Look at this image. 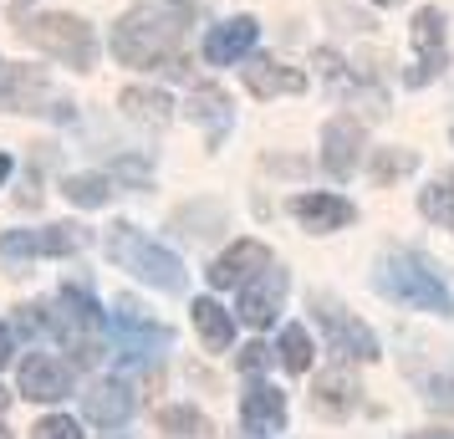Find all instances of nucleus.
<instances>
[{
  "label": "nucleus",
  "instance_id": "f257e3e1",
  "mask_svg": "<svg viewBox=\"0 0 454 439\" xmlns=\"http://www.w3.org/2000/svg\"><path fill=\"white\" fill-rule=\"evenodd\" d=\"M194 21V0H138L123 21L113 26V57L123 67L164 72Z\"/></svg>",
  "mask_w": 454,
  "mask_h": 439
},
{
  "label": "nucleus",
  "instance_id": "f03ea898",
  "mask_svg": "<svg viewBox=\"0 0 454 439\" xmlns=\"http://www.w3.org/2000/svg\"><path fill=\"white\" fill-rule=\"evenodd\" d=\"M21 322L26 327H46L77 363H98V357H103V348H98L103 312H98V302L87 292H77V286H67L51 307H21Z\"/></svg>",
  "mask_w": 454,
  "mask_h": 439
},
{
  "label": "nucleus",
  "instance_id": "7ed1b4c3",
  "mask_svg": "<svg viewBox=\"0 0 454 439\" xmlns=\"http://www.w3.org/2000/svg\"><path fill=\"white\" fill-rule=\"evenodd\" d=\"M378 286L403 302L413 312H434V317H454V292L444 286V276L434 271L424 255H409V251H393L378 271Z\"/></svg>",
  "mask_w": 454,
  "mask_h": 439
},
{
  "label": "nucleus",
  "instance_id": "20e7f679",
  "mask_svg": "<svg viewBox=\"0 0 454 439\" xmlns=\"http://www.w3.org/2000/svg\"><path fill=\"white\" fill-rule=\"evenodd\" d=\"M107 255L128 266V271L148 281V286H159V292H184V261L159 246V240H148L144 231H128V225H113L107 231Z\"/></svg>",
  "mask_w": 454,
  "mask_h": 439
},
{
  "label": "nucleus",
  "instance_id": "39448f33",
  "mask_svg": "<svg viewBox=\"0 0 454 439\" xmlns=\"http://www.w3.org/2000/svg\"><path fill=\"white\" fill-rule=\"evenodd\" d=\"M21 36H26L31 46H42L51 62L77 67V72H87V67L98 62V36H92V26L77 21V16H67V11L26 21V26H21Z\"/></svg>",
  "mask_w": 454,
  "mask_h": 439
},
{
  "label": "nucleus",
  "instance_id": "423d86ee",
  "mask_svg": "<svg viewBox=\"0 0 454 439\" xmlns=\"http://www.w3.org/2000/svg\"><path fill=\"white\" fill-rule=\"evenodd\" d=\"M311 307H317V317H322L327 342H332V353L337 357H348V363H372V357H378V337H372V327H363L348 307H337V302H327V296H317Z\"/></svg>",
  "mask_w": 454,
  "mask_h": 439
},
{
  "label": "nucleus",
  "instance_id": "0eeeda50",
  "mask_svg": "<svg viewBox=\"0 0 454 439\" xmlns=\"http://www.w3.org/2000/svg\"><path fill=\"white\" fill-rule=\"evenodd\" d=\"M168 342H174V333H168L164 322H153L148 317V307H138V302H118V348H123V357H133V363H148V357L168 353Z\"/></svg>",
  "mask_w": 454,
  "mask_h": 439
},
{
  "label": "nucleus",
  "instance_id": "6e6552de",
  "mask_svg": "<svg viewBox=\"0 0 454 439\" xmlns=\"http://www.w3.org/2000/svg\"><path fill=\"white\" fill-rule=\"evenodd\" d=\"M409 36H413V67L403 72L409 77V87H429L439 72H444V16L434 11V5H424V11H413V26H409Z\"/></svg>",
  "mask_w": 454,
  "mask_h": 439
},
{
  "label": "nucleus",
  "instance_id": "1a4fd4ad",
  "mask_svg": "<svg viewBox=\"0 0 454 439\" xmlns=\"http://www.w3.org/2000/svg\"><path fill=\"white\" fill-rule=\"evenodd\" d=\"M82 251L77 225H42V231H0V255L31 261V255H72Z\"/></svg>",
  "mask_w": 454,
  "mask_h": 439
},
{
  "label": "nucleus",
  "instance_id": "9d476101",
  "mask_svg": "<svg viewBox=\"0 0 454 439\" xmlns=\"http://www.w3.org/2000/svg\"><path fill=\"white\" fill-rule=\"evenodd\" d=\"M46 103H62L57 98V87L46 77L42 67H5V82H0V107H11V113H51Z\"/></svg>",
  "mask_w": 454,
  "mask_h": 439
},
{
  "label": "nucleus",
  "instance_id": "9b49d317",
  "mask_svg": "<svg viewBox=\"0 0 454 439\" xmlns=\"http://www.w3.org/2000/svg\"><path fill=\"white\" fill-rule=\"evenodd\" d=\"M281 296H286V271L276 261H266L250 281H240V317L250 327H270L281 312Z\"/></svg>",
  "mask_w": 454,
  "mask_h": 439
},
{
  "label": "nucleus",
  "instance_id": "f8f14e48",
  "mask_svg": "<svg viewBox=\"0 0 454 439\" xmlns=\"http://www.w3.org/2000/svg\"><path fill=\"white\" fill-rule=\"evenodd\" d=\"M67 394H72V368H67L62 357L31 353L21 363V398H31V404H57Z\"/></svg>",
  "mask_w": 454,
  "mask_h": 439
},
{
  "label": "nucleus",
  "instance_id": "ddd939ff",
  "mask_svg": "<svg viewBox=\"0 0 454 439\" xmlns=\"http://www.w3.org/2000/svg\"><path fill=\"white\" fill-rule=\"evenodd\" d=\"M255 36H261L255 16H230V21H220V26L205 36V62H209V67H235V62H246L250 46H255Z\"/></svg>",
  "mask_w": 454,
  "mask_h": 439
},
{
  "label": "nucleus",
  "instance_id": "4468645a",
  "mask_svg": "<svg viewBox=\"0 0 454 439\" xmlns=\"http://www.w3.org/2000/svg\"><path fill=\"white\" fill-rule=\"evenodd\" d=\"M363 159V123L357 118H332L322 128V164H327L332 179H348Z\"/></svg>",
  "mask_w": 454,
  "mask_h": 439
},
{
  "label": "nucleus",
  "instance_id": "2eb2a0df",
  "mask_svg": "<svg viewBox=\"0 0 454 439\" xmlns=\"http://www.w3.org/2000/svg\"><path fill=\"white\" fill-rule=\"evenodd\" d=\"M240 419H246L255 435H281L286 429V394L276 388V383H250L246 394H240Z\"/></svg>",
  "mask_w": 454,
  "mask_h": 439
},
{
  "label": "nucleus",
  "instance_id": "dca6fc26",
  "mask_svg": "<svg viewBox=\"0 0 454 439\" xmlns=\"http://www.w3.org/2000/svg\"><path fill=\"white\" fill-rule=\"evenodd\" d=\"M246 87H250V98L270 103V98H291V92H301L307 77H301L296 67H281L276 57H246Z\"/></svg>",
  "mask_w": 454,
  "mask_h": 439
},
{
  "label": "nucleus",
  "instance_id": "f3484780",
  "mask_svg": "<svg viewBox=\"0 0 454 439\" xmlns=\"http://www.w3.org/2000/svg\"><path fill=\"white\" fill-rule=\"evenodd\" d=\"M82 409L92 424H103V429H118V424H128L133 419V388L128 383H118V378H103V383H92L82 394Z\"/></svg>",
  "mask_w": 454,
  "mask_h": 439
},
{
  "label": "nucleus",
  "instance_id": "a211bd4d",
  "mask_svg": "<svg viewBox=\"0 0 454 439\" xmlns=\"http://www.w3.org/2000/svg\"><path fill=\"white\" fill-rule=\"evenodd\" d=\"M266 261H270V251L261 240H235L225 255L209 261V286H240V281H250Z\"/></svg>",
  "mask_w": 454,
  "mask_h": 439
},
{
  "label": "nucleus",
  "instance_id": "6ab92c4d",
  "mask_svg": "<svg viewBox=\"0 0 454 439\" xmlns=\"http://www.w3.org/2000/svg\"><path fill=\"white\" fill-rule=\"evenodd\" d=\"M296 220L307 225V231H342V225H352L357 220V209L342 200V194H301L296 200Z\"/></svg>",
  "mask_w": 454,
  "mask_h": 439
},
{
  "label": "nucleus",
  "instance_id": "aec40b11",
  "mask_svg": "<svg viewBox=\"0 0 454 439\" xmlns=\"http://www.w3.org/2000/svg\"><path fill=\"white\" fill-rule=\"evenodd\" d=\"M189 118L200 128H209V144H220L230 128V98L220 92V87H194V98H189Z\"/></svg>",
  "mask_w": 454,
  "mask_h": 439
},
{
  "label": "nucleus",
  "instance_id": "412c9836",
  "mask_svg": "<svg viewBox=\"0 0 454 439\" xmlns=\"http://www.w3.org/2000/svg\"><path fill=\"white\" fill-rule=\"evenodd\" d=\"M317 409H322V414H332V419L352 414V409H357V378L342 373V368L322 373V378H317Z\"/></svg>",
  "mask_w": 454,
  "mask_h": 439
},
{
  "label": "nucleus",
  "instance_id": "4be33fe9",
  "mask_svg": "<svg viewBox=\"0 0 454 439\" xmlns=\"http://www.w3.org/2000/svg\"><path fill=\"white\" fill-rule=\"evenodd\" d=\"M123 113L133 118V123H144V128H168L174 103H168V92H153V87H128L123 92Z\"/></svg>",
  "mask_w": 454,
  "mask_h": 439
},
{
  "label": "nucleus",
  "instance_id": "5701e85b",
  "mask_svg": "<svg viewBox=\"0 0 454 439\" xmlns=\"http://www.w3.org/2000/svg\"><path fill=\"white\" fill-rule=\"evenodd\" d=\"M189 312H194V333L205 337V342L215 348V353H225L230 342H235V322L225 317V307H220V302H209V296H200V302H194Z\"/></svg>",
  "mask_w": 454,
  "mask_h": 439
},
{
  "label": "nucleus",
  "instance_id": "b1692460",
  "mask_svg": "<svg viewBox=\"0 0 454 439\" xmlns=\"http://www.w3.org/2000/svg\"><path fill=\"white\" fill-rule=\"evenodd\" d=\"M419 209L429 215L434 225H444V231H454V174H439L424 194H419Z\"/></svg>",
  "mask_w": 454,
  "mask_h": 439
},
{
  "label": "nucleus",
  "instance_id": "393cba45",
  "mask_svg": "<svg viewBox=\"0 0 454 439\" xmlns=\"http://www.w3.org/2000/svg\"><path fill=\"white\" fill-rule=\"evenodd\" d=\"M62 189H67V200H72L77 209H103L107 200H113V184H107L103 174H72Z\"/></svg>",
  "mask_w": 454,
  "mask_h": 439
},
{
  "label": "nucleus",
  "instance_id": "a878e982",
  "mask_svg": "<svg viewBox=\"0 0 454 439\" xmlns=\"http://www.w3.org/2000/svg\"><path fill=\"white\" fill-rule=\"evenodd\" d=\"M276 353H281V368L286 373H307L311 368V337H307V327H281V342H276Z\"/></svg>",
  "mask_w": 454,
  "mask_h": 439
},
{
  "label": "nucleus",
  "instance_id": "bb28decb",
  "mask_svg": "<svg viewBox=\"0 0 454 439\" xmlns=\"http://www.w3.org/2000/svg\"><path fill=\"white\" fill-rule=\"evenodd\" d=\"M419 169V153L413 148H372V179L378 184H393V179H403Z\"/></svg>",
  "mask_w": 454,
  "mask_h": 439
},
{
  "label": "nucleus",
  "instance_id": "cd10ccee",
  "mask_svg": "<svg viewBox=\"0 0 454 439\" xmlns=\"http://www.w3.org/2000/svg\"><path fill=\"white\" fill-rule=\"evenodd\" d=\"M159 424H164V435H184V439L209 435V419L200 414V409H184V404H174V409H164V414H159Z\"/></svg>",
  "mask_w": 454,
  "mask_h": 439
},
{
  "label": "nucleus",
  "instance_id": "c85d7f7f",
  "mask_svg": "<svg viewBox=\"0 0 454 439\" xmlns=\"http://www.w3.org/2000/svg\"><path fill=\"white\" fill-rule=\"evenodd\" d=\"M31 439H82V435H77V419L51 414V419H42V424L31 429Z\"/></svg>",
  "mask_w": 454,
  "mask_h": 439
},
{
  "label": "nucleus",
  "instance_id": "c756f323",
  "mask_svg": "<svg viewBox=\"0 0 454 439\" xmlns=\"http://www.w3.org/2000/svg\"><path fill=\"white\" fill-rule=\"evenodd\" d=\"M266 353H270V348H261V342H250L246 353H240V368H246V373H261V368H266Z\"/></svg>",
  "mask_w": 454,
  "mask_h": 439
},
{
  "label": "nucleus",
  "instance_id": "7c9ffc66",
  "mask_svg": "<svg viewBox=\"0 0 454 439\" xmlns=\"http://www.w3.org/2000/svg\"><path fill=\"white\" fill-rule=\"evenodd\" d=\"M11 348H16V337H11V327L0 322V368H5V357H11Z\"/></svg>",
  "mask_w": 454,
  "mask_h": 439
},
{
  "label": "nucleus",
  "instance_id": "2f4dec72",
  "mask_svg": "<svg viewBox=\"0 0 454 439\" xmlns=\"http://www.w3.org/2000/svg\"><path fill=\"white\" fill-rule=\"evenodd\" d=\"M11 179V153H0V184Z\"/></svg>",
  "mask_w": 454,
  "mask_h": 439
},
{
  "label": "nucleus",
  "instance_id": "473e14b6",
  "mask_svg": "<svg viewBox=\"0 0 454 439\" xmlns=\"http://www.w3.org/2000/svg\"><path fill=\"white\" fill-rule=\"evenodd\" d=\"M413 439H454V435H444V429H424V435H413Z\"/></svg>",
  "mask_w": 454,
  "mask_h": 439
},
{
  "label": "nucleus",
  "instance_id": "72a5a7b5",
  "mask_svg": "<svg viewBox=\"0 0 454 439\" xmlns=\"http://www.w3.org/2000/svg\"><path fill=\"white\" fill-rule=\"evenodd\" d=\"M11 5H16V11H26V5H31V0H11Z\"/></svg>",
  "mask_w": 454,
  "mask_h": 439
},
{
  "label": "nucleus",
  "instance_id": "f704fd0d",
  "mask_svg": "<svg viewBox=\"0 0 454 439\" xmlns=\"http://www.w3.org/2000/svg\"><path fill=\"white\" fill-rule=\"evenodd\" d=\"M378 5H398V0H378Z\"/></svg>",
  "mask_w": 454,
  "mask_h": 439
},
{
  "label": "nucleus",
  "instance_id": "c9c22d12",
  "mask_svg": "<svg viewBox=\"0 0 454 439\" xmlns=\"http://www.w3.org/2000/svg\"><path fill=\"white\" fill-rule=\"evenodd\" d=\"M0 439H11V435H5V424H0Z\"/></svg>",
  "mask_w": 454,
  "mask_h": 439
}]
</instances>
